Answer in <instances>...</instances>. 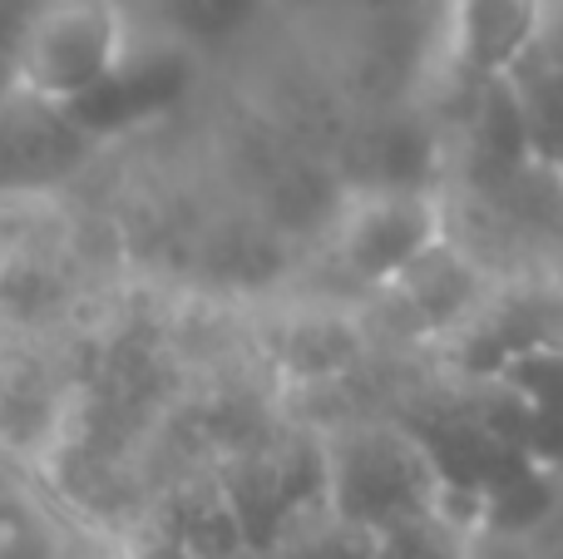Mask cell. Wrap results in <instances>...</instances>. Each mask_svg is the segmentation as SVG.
<instances>
[{
	"mask_svg": "<svg viewBox=\"0 0 563 559\" xmlns=\"http://www.w3.org/2000/svg\"><path fill=\"white\" fill-rule=\"evenodd\" d=\"M139 45L129 0H35L15 35L10 89L75 114L109 89Z\"/></svg>",
	"mask_w": 563,
	"mask_h": 559,
	"instance_id": "obj_1",
	"label": "cell"
},
{
	"mask_svg": "<svg viewBox=\"0 0 563 559\" xmlns=\"http://www.w3.org/2000/svg\"><path fill=\"white\" fill-rule=\"evenodd\" d=\"M450 238V208L420 184H356L327 228L331 263L366 293H390L426 253Z\"/></svg>",
	"mask_w": 563,
	"mask_h": 559,
	"instance_id": "obj_2",
	"label": "cell"
},
{
	"mask_svg": "<svg viewBox=\"0 0 563 559\" xmlns=\"http://www.w3.org/2000/svg\"><path fill=\"white\" fill-rule=\"evenodd\" d=\"M321 491L336 520L366 535H386L390 525L435 511L420 451L400 431H380V426L341 431V441H327Z\"/></svg>",
	"mask_w": 563,
	"mask_h": 559,
	"instance_id": "obj_3",
	"label": "cell"
},
{
	"mask_svg": "<svg viewBox=\"0 0 563 559\" xmlns=\"http://www.w3.org/2000/svg\"><path fill=\"white\" fill-rule=\"evenodd\" d=\"M544 0H440L435 55L460 85H505L544 40Z\"/></svg>",
	"mask_w": 563,
	"mask_h": 559,
	"instance_id": "obj_4",
	"label": "cell"
},
{
	"mask_svg": "<svg viewBox=\"0 0 563 559\" xmlns=\"http://www.w3.org/2000/svg\"><path fill=\"white\" fill-rule=\"evenodd\" d=\"M495 287H499L495 277H489L455 238H445L435 253H426L390 293H380V297H386L390 307H400L420 337L460 342V337L485 317Z\"/></svg>",
	"mask_w": 563,
	"mask_h": 559,
	"instance_id": "obj_5",
	"label": "cell"
},
{
	"mask_svg": "<svg viewBox=\"0 0 563 559\" xmlns=\"http://www.w3.org/2000/svg\"><path fill=\"white\" fill-rule=\"evenodd\" d=\"M465 337H489L509 366L563 362V267H534L525 277H505L489 297L485 317Z\"/></svg>",
	"mask_w": 563,
	"mask_h": 559,
	"instance_id": "obj_6",
	"label": "cell"
},
{
	"mask_svg": "<svg viewBox=\"0 0 563 559\" xmlns=\"http://www.w3.org/2000/svg\"><path fill=\"white\" fill-rule=\"evenodd\" d=\"M134 25L178 50H213L253 30L273 10V0H129Z\"/></svg>",
	"mask_w": 563,
	"mask_h": 559,
	"instance_id": "obj_7",
	"label": "cell"
},
{
	"mask_svg": "<svg viewBox=\"0 0 563 559\" xmlns=\"http://www.w3.org/2000/svg\"><path fill=\"white\" fill-rule=\"evenodd\" d=\"M0 559H65L59 530L20 485L0 491Z\"/></svg>",
	"mask_w": 563,
	"mask_h": 559,
	"instance_id": "obj_8",
	"label": "cell"
},
{
	"mask_svg": "<svg viewBox=\"0 0 563 559\" xmlns=\"http://www.w3.org/2000/svg\"><path fill=\"white\" fill-rule=\"evenodd\" d=\"M406 6H416V0H273V10H287L301 20H376Z\"/></svg>",
	"mask_w": 563,
	"mask_h": 559,
	"instance_id": "obj_9",
	"label": "cell"
},
{
	"mask_svg": "<svg viewBox=\"0 0 563 559\" xmlns=\"http://www.w3.org/2000/svg\"><path fill=\"white\" fill-rule=\"evenodd\" d=\"M10 485H15V481H10V475H5V465H0V491H10Z\"/></svg>",
	"mask_w": 563,
	"mask_h": 559,
	"instance_id": "obj_10",
	"label": "cell"
}]
</instances>
